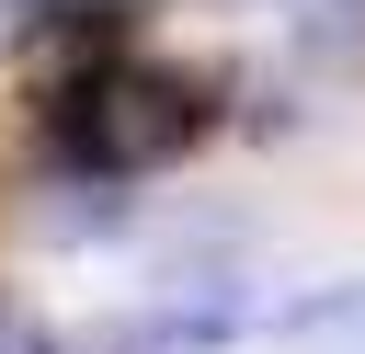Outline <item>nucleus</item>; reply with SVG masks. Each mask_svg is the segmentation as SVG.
Segmentation results:
<instances>
[{"label": "nucleus", "instance_id": "1", "mask_svg": "<svg viewBox=\"0 0 365 354\" xmlns=\"http://www.w3.org/2000/svg\"><path fill=\"white\" fill-rule=\"evenodd\" d=\"M205 137V91L182 69H148V57H91L68 80H46V148L91 183H137V171H171L182 148Z\"/></svg>", "mask_w": 365, "mask_h": 354}, {"label": "nucleus", "instance_id": "2", "mask_svg": "<svg viewBox=\"0 0 365 354\" xmlns=\"http://www.w3.org/2000/svg\"><path fill=\"white\" fill-rule=\"evenodd\" d=\"M0 354H46V331H34L23 308H0Z\"/></svg>", "mask_w": 365, "mask_h": 354}]
</instances>
